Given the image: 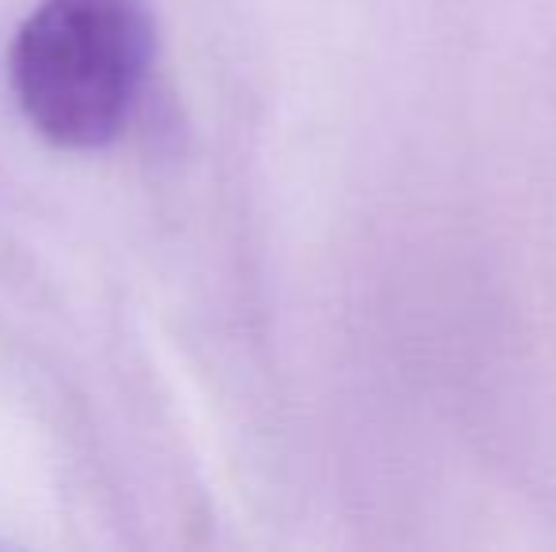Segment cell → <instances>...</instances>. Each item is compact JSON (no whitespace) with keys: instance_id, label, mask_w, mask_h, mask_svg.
Wrapping results in <instances>:
<instances>
[{"instance_id":"6da1fadb","label":"cell","mask_w":556,"mask_h":552,"mask_svg":"<svg viewBox=\"0 0 556 552\" xmlns=\"http://www.w3.org/2000/svg\"><path fill=\"white\" fill-rule=\"evenodd\" d=\"M155 61L148 0H38L15 30L8 80L27 126L68 152L114 144Z\"/></svg>"}]
</instances>
